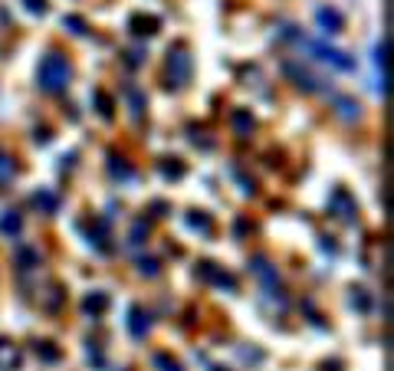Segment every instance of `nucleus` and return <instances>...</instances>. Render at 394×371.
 Instances as JSON below:
<instances>
[{
	"label": "nucleus",
	"instance_id": "1",
	"mask_svg": "<svg viewBox=\"0 0 394 371\" xmlns=\"http://www.w3.org/2000/svg\"><path fill=\"white\" fill-rule=\"evenodd\" d=\"M37 79H40V89H43V92H62V89L69 86V79H73V66H69L66 56L49 53V56H43V62H40Z\"/></svg>",
	"mask_w": 394,
	"mask_h": 371
},
{
	"label": "nucleus",
	"instance_id": "2",
	"mask_svg": "<svg viewBox=\"0 0 394 371\" xmlns=\"http://www.w3.org/2000/svg\"><path fill=\"white\" fill-rule=\"evenodd\" d=\"M187 79H191V56L185 50L168 53V86L181 89Z\"/></svg>",
	"mask_w": 394,
	"mask_h": 371
},
{
	"label": "nucleus",
	"instance_id": "3",
	"mask_svg": "<svg viewBox=\"0 0 394 371\" xmlns=\"http://www.w3.org/2000/svg\"><path fill=\"white\" fill-rule=\"evenodd\" d=\"M309 50L316 53L322 62H329V66H335V69H342V73H348V69H355V60L348 56V53L335 50V46H325V43H306Z\"/></svg>",
	"mask_w": 394,
	"mask_h": 371
},
{
	"label": "nucleus",
	"instance_id": "4",
	"mask_svg": "<svg viewBox=\"0 0 394 371\" xmlns=\"http://www.w3.org/2000/svg\"><path fill=\"white\" fill-rule=\"evenodd\" d=\"M20 361H24V352L10 338H0V371H17Z\"/></svg>",
	"mask_w": 394,
	"mask_h": 371
},
{
	"label": "nucleus",
	"instance_id": "5",
	"mask_svg": "<svg viewBox=\"0 0 394 371\" xmlns=\"http://www.w3.org/2000/svg\"><path fill=\"white\" fill-rule=\"evenodd\" d=\"M128 329H132L135 338H145L148 329H151V316H148L142 306H132V309H128Z\"/></svg>",
	"mask_w": 394,
	"mask_h": 371
},
{
	"label": "nucleus",
	"instance_id": "6",
	"mask_svg": "<svg viewBox=\"0 0 394 371\" xmlns=\"http://www.w3.org/2000/svg\"><path fill=\"white\" fill-rule=\"evenodd\" d=\"M197 273H200L204 279H210V283L227 286L230 293H234V289H237V279H234V276H230V273H223V270H217L214 263H200V270H197Z\"/></svg>",
	"mask_w": 394,
	"mask_h": 371
},
{
	"label": "nucleus",
	"instance_id": "7",
	"mask_svg": "<svg viewBox=\"0 0 394 371\" xmlns=\"http://www.w3.org/2000/svg\"><path fill=\"white\" fill-rule=\"evenodd\" d=\"M332 207L339 211L342 221H352V217H355V200L348 198L345 191H335V194H332Z\"/></svg>",
	"mask_w": 394,
	"mask_h": 371
},
{
	"label": "nucleus",
	"instance_id": "8",
	"mask_svg": "<svg viewBox=\"0 0 394 371\" xmlns=\"http://www.w3.org/2000/svg\"><path fill=\"white\" fill-rule=\"evenodd\" d=\"M316 20H319V26L325 33H339L342 30V13H335V10H319Z\"/></svg>",
	"mask_w": 394,
	"mask_h": 371
},
{
	"label": "nucleus",
	"instance_id": "9",
	"mask_svg": "<svg viewBox=\"0 0 394 371\" xmlns=\"http://www.w3.org/2000/svg\"><path fill=\"white\" fill-rule=\"evenodd\" d=\"M83 309H86L89 316H102V312L109 309V296H105V293H92V296H86Z\"/></svg>",
	"mask_w": 394,
	"mask_h": 371
},
{
	"label": "nucleus",
	"instance_id": "10",
	"mask_svg": "<svg viewBox=\"0 0 394 371\" xmlns=\"http://www.w3.org/2000/svg\"><path fill=\"white\" fill-rule=\"evenodd\" d=\"M20 227H24V221H20V214L17 211H7L3 214V217H0V230H3V234H20Z\"/></svg>",
	"mask_w": 394,
	"mask_h": 371
},
{
	"label": "nucleus",
	"instance_id": "11",
	"mask_svg": "<svg viewBox=\"0 0 394 371\" xmlns=\"http://www.w3.org/2000/svg\"><path fill=\"white\" fill-rule=\"evenodd\" d=\"M33 204H37L40 211L53 214L56 207H60V198H56V194H49V191H40V194H33Z\"/></svg>",
	"mask_w": 394,
	"mask_h": 371
},
{
	"label": "nucleus",
	"instance_id": "12",
	"mask_svg": "<svg viewBox=\"0 0 394 371\" xmlns=\"http://www.w3.org/2000/svg\"><path fill=\"white\" fill-rule=\"evenodd\" d=\"M132 26H135L138 37H151V33L158 30V20H155V17H135V20H132Z\"/></svg>",
	"mask_w": 394,
	"mask_h": 371
},
{
	"label": "nucleus",
	"instance_id": "13",
	"mask_svg": "<svg viewBox=\"0 0 394 371\" xmlns=\"http://www.w3.org/2000/svg\"><path fill=\"white\" fill-rule=\"evenodd\" d=\"M13 174H17V168H13V158L7 155V151H0V184L13 181Z\"/></svg>",
	"mask_w": 394,
	"mask_h": 371
},
{
	"label": "nucleus",
	"instance_id": "14",
	"mask_svg": "<svg viewBox=\"0 0 394 371\" xmlns=\"http://www.w3.org/2000/svg\"><path fill=\"white\" fill-rule=\"evenodd\" d=\"M187 223H191L194 230H200V234H210V221H207V214H204V211H194Z\"/></svg>",
	"mask_w": 394,
	"mask_h": 371
},
{
	"label": "nucleus",
	"instance_id": "15",
	"mask_svg": "<svg viewBox=\"0 0 394 371\" xmlns=\"http://www.w3.org/2000/svg\"><path fill=\"white\" fill-rule=\"evenodd\" d=\"M289 76H293V79H296V83H299L302 89H316V79H312V76H309L306 69L299 73V69H293V66H289Z\"/></svg>",
	"mask_w": 394,
	"mask_h": 371
},
{
	"label": "nucleus",
	"instance_id": "16",
	"mask_svg": "<svg viewBox=\"0 0 394 371\" xmlns=\"http://www.w3.org/2000/svg\"><path fill=\"white\" fill-rule=\"evenodd\" d=\"M234 125H237V132H240V135H246V132L253 128V119H250L246 112H237V115H234Z\"/></svg>",
	"mask_w": 394,
	"mask_h": 371
},
{
	"label": "nucleus",
	"instance_id": "17",
	"mask_svg": "<svg viewBox=\"0 0 394 371\" xmlns=\"http://www.w3.org/2000/svg\"><path fill=\"white\" fill-rule=\"evenodd\" d=\"M339 112H342L345 119H358V102H352V99H339Z\"/></svg>",
	"mask_w": 394,
	"mask_h": 371
},
{
	"label": "nucleus",
	"instance_id": "18",
	"mask_svg": "<svg viewBox=\"0 0 394 371\" xmlns=\"http://www.w3.org/2000/svg\"><path fill=\"white\" fill-rule=\"evenodd\" d=\"M155 365H158L161 371H181V365H178V361H171L168 355H155Z\"/></svg>",
	"mask_w": 394,
	"mask_h": 371
},
{
	"label": "nucleus",
	"instance_id": "19",
	"mask_svg": "<svg viewBox=\"0 0 394 371\" xmlns=\"http://www.w3.org/2000/svg\"><path fill=\"white\" fill-rule=\"evenodd\" d=\"M62 26H73V33H79V37L86 33V24L79 17H62Z\"/></svg>",
	"mask_w": 394,
	"mask_h": 371
},
{
	"label": "nucleus",
	"instance_id": "20",
	"mask_svg": "<svg viewBox=\"0 0 394 371\" xmlns=\"http://www.w3.org/2000/svg\"><path fill=\"white\" fill-rule=\"evenodd\" d=\"M138 270L145 273V276H158V263L155 260H138Z\"/></svg>",
	"mask_w": 394,
	"mask_h": 371
},
{
	"label": "nucleus",
	"instance_id": "21",
	"mask_svg": "<svg viewBox=\"0 0 394 371\" xmlns=\"http://www.w3.org/2000/svg\"><path fill=\"white\" fill-rule=\"evenodd\" d=\"M161 171L168 174V178H181V174H185V168H181V164H164Z\"/></svg>",
	"mask_w": 394,
	"mask_h": 371
},
{
	"label": "nucleus",
	"instance_id": "22",
	"mask_svg": "<svg viewBox=\"0 0 394 371\" xmlns=\"http://www.w3.org/2000/svg\"><path fill=\"white\" fill-rule=\"evenodd\" d=\"M26 10L43 13V10H46V0H26Z\"/></svg>",
	"mask_w": 394,
	"mask_h": 371
}]
</instances>
